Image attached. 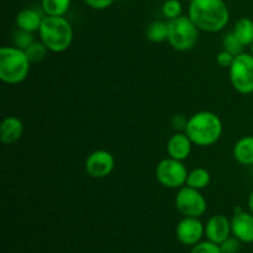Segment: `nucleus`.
Segmentation results:
<instances>
[{
    "label": "nucleus",
    "instance_id": "cd10ccee",
    "mask_svg": "<svg viewBox=\"0 0 253 253\" xmlns=\"http://www.w3.org/2000/svg\"><path fill=\"white\" fill-rule=\"evenodd\" d=\"M115 0H84L86 5L93 10H105L113 5Z\"/></svg>",
    "mask_w": 253,
    "mask_h": 253
},
{
    "label": "nucleus",
    "instance_id": "4be33fe9",
    "mask_svg": "<svg viewBox=\"0 0 253 253\" xmlns=\"http://www.w3.org/2000/svg\"><path fill=\"white\" fill-rule=\"evenodd\" d=\"M245 46L239 41V39L236 37V35L232 31H229L227 34H225V36L222 37V49L230 52L234 56L242 53L244 52Z\"/></svg>",
    "mask_w": 253,
    "mask_h": 253
},
{
    "label": "nucleus",
    "instance_id": "f8f14e48",
    "mask_svg": "<svg viewBox=\"0 0 253 253\" xmlns=\"http://www.w3.org/2000/svg\"><path fill=\"white\" fill-rule=\"evenodd\" d=\"M231 234V220L222 214L212 215L205 224V237L214 244L220 245Z\"/></svg>",
    "mask_w": 253,
    "mask_h": 253
},
{
    "label": "nucleus",
    "instance_id": "412c9836",
    "mask_svg": "<svg viewBox=\"0 0 253 253\" xmlns=\"http://www.w3.org/2000/svg\"><path fill=\"white\" fill-rule=\"evenodd\" d=\"M49 49L47 48L46 44L42 41H35L34 43L30 44V46L25 49V53H26L27 58L30 59L31 63H40V62H42L46 58Z\"/></svg>",
    "mask_w": 253,
    "mask_h": 253
},
{
    "label": "nucleus",
    "instance_id": "a211bd4d",
    "mask_svg": "<svg viewBox=\"0 0 253 253\" xmlns=\"http://www.w3.org/2000/svg\"><path fill=\"white\" fill-rule=\"evenodd\" d=\"M210 182H211V174L209 170L204 167H197L188 173L185 185L194 188V189L203 190L210 184Z\"/></svg>",
    "mask_w": 253,
    "mask_h": 253
},
{
    "label": "nucleus",
    "instance_id": "9b49d317",
    "mask_svg": "<svg viewBox=\"0 0 253 253\" xmlns=\"http://www.w3.org/2000/svg\"><path fill=\"white\" fill-rule=\"evenodd\" d=\"M231 232L242 244H253V214L236 208L231 219Z\"/></svg>",
    "mask_w": 253,
    "mask_h": 253
},
{
    "label": "nucleus",
    "instance_id": "6e6552de",
    "mask_svg": "<svg viewBox=\"0 0 253 253\" xmlns=\"http://www.w3.org/2000/svg\"><path fill=\"white\" fill-rule=\"evenodd\" d=\"M175 208L183 216L200 217L207 211L208 203L202 194V190L184 185L178 190L175 197Z\"/></svg>",
    "mask_w": 253,
    "mask_h": 253
},
{
    "label": "nucleus",
    "instance_id": "4468645a",
    "mask_svg": "<svg viewBox=\"0 0 253 253\" xmlns=\"http://www.w3.org/2000/svg\"><path fill=\"white\" fill-rule=\"evenodd\" d=\"M24 133V124L16 116H6L0 125V141L4 145H14Z\"/></svg>",
    "mask_w": 253,
    "mask_h": 253
},
{
    "label": "nucleus",
    "instance_id": "2f4dec72",
    "mask_svg": "<svg viewBox=\"0 0 253 253\" xmlns=\"http://www.w3.org/2000/svg\"><path fill=\"white\" fill-rule=\"evenodd\" d=\"M187 1H189V2H190V1H193V0H187Z\"/></svg>",
    "mask_w": 253,
    "mask_h": 253
},
{
    "label": "nucleus",
    "instance_id": "c756f323",
    "mask_svg": "<svg viewBox=\"0 0 253 253\" xmlns=\"http://www.w3.org/2000/svg\"><path fill=\"white\" fill-rule=\"evenodd\" d=\"M247 207H249V211H251L253 214V189L252 192L250 193L249 199H247Z\"/></svg>",
    "mask_w": 253,
    "mask_h": 253
},
{
    "label": "nucleus",
    "instance_id": "20e7f679",
    "mask_svg": "<svg viewBox=\"0 0 253 253\" xmlns=\"http://www.w3.org/2000/svg\"><path fill=\"white\" fill-rule=\"evenodd\" d=\"M31 62L24 49L4 46L0 48V79L4 83L15 85L27 78Z\"/></svg>",
    "mask_w": 253,
    "mask_h": 253
},
{
    "label": "nucleus",
    "instance_id": "39448f33",
    "mask_svg": "<svg viewBox=\"0 0 253 253\" xmlns=\"http://www.w3.org/2000/svg\"><path fill=\"white\" fill-rule=\"evenodd\" d=\"M199 31L197 25L189 16L177 17L168 20V43L178 52H188L193 49L199 39Z\"/></svg>",
    "mask_w": 253,
    "mask_h": 253
},
{
    "label": "nucleus",
    "instance_id": "c85d7f7f",
    "mask_svg": "<svg viewBox=\"0 0 253 253\" xmlns=\"http://www.w3.org/2000/svg\"><path fill=\"white\" fill-rule=\"evenodd\" d=\"M187 123H188V119L185 118L184 115H175L173 116L172 119V125L177 131H185Z\"/></svg>",
    "mask_w": 253,
    "mask_h": 253
},
{
    "label": "nucleus",
    "instance_id": "bb28decb",
    "mask_svg": "<svg viewBox=\"0 0 253 253\" xmlns=\"http://www.w3.org/2000/svg\"><path fill=\"white\" fill-rule=\"evenodd\" d=\"M235 57L232 53H230V52L225 51V49H222V51H220L219 53H217L216 56V63L219 64L220 67H222V68H227L229 69L230 67H231L232 62H234Z\"/></svg>",
    "mask_w": 253,
    "mask_h": 253
},
{
    "label": "nucleus",
    "instance_id": "5701e85b",
    "mask_svg": "<svg viewBox=\"0 0 253 253\" xmlns=\"http://www.w3.org/2000/svg\"><path fill=\"white\" fill-rule=\"evenodd\" d=\"M183 5L179 0H166L162 5V14L166 19L173 20L182 16Z\"/></svg>",
    "mask_w": 253,
    "mask_h": 253
},
{
    "label": "nucleus",
    "instance_id": "7c9ffc66",
    "mask_svg": "<svg viewBox=\"0 0 253 253\" xmlns=\"http://www.w3.org/2000/svg\"><path fill=\"white\" fill-rule=\"evenodd\" d=\"M250 48H251V52H250V53H251L252 56H253V43L251 44V46H250Z\"/></svg>",
    "mask_w": 253,
    "mask_h": 253
},
{
    "label": "nucleus",
    "instance_id": "6ab92c4d",
    "mask_svg": "<svg viewBox=\"0 0 253 253\" xmlns=\"http://www.w3.org/2000/svg\"><path fill=\"white\" fill-rule=\"evenodd\" d=\"M145 35L148 41L153 43H161L168 40V22L156 20L147 25L145 30Z\"/></svg>",
    "mask_w": 253,
    "mask_h": 253
},
{
    "label": "nucleus",
    "instance_id": "ddd939ff",
    "mask_svg": "<svg viewBox=\"0 0 253 253\" xmlns=\"http://www.w3.org/2000/svg\"><path fill=\"white\" fill-rule=\"evenodd\" d=\"M194 143L189 138V136L184 131H177L173 133L167 142L168 157H172L178 161L187 160L190 156Z\"/></svg>",
    "mask_w": 253,
    "mask_h": 253
},
{
    "label": "nucleus",
    "instance_id": "f257e3e1",
    "mask_svg": "<svg viewBox=\"0 0 253 253\" xmlns=\"http://www.w3.org/2000/svg\"><path fill=\"white\" fill-rule=\"evenodd\" d=\"M188 16L200 31L214 34L227 26L230 10L224 0H193L189 2Z\"/></svg>",
    "mask_w": 253,
    "mask_h": 253
},
{
    "label": "nucleus",
    "instance_id": "0eeeda50",
    "mask_svg": "<svg viewBox=\"0 0 253 253\" xmlns=\"http://www.w3.org/2000/svg\"><path fill=\"white\" fill-rule=\"evenodd\" d=\"M188 169L183 161L168 157L158 162L156 167V179L168 189H180L184 187L188 178Z\"/></svg>",
    "mask_w": 253,
    "mask_h": 253
},
{
    "label": "nucleus",
    "instance_id": "423d86ee",
    "mask_svg": "<svg viewBox=\"0 0 253 253\" xmlns=\"http://www.w3.org/2000/svg\"><path fill=\"white\" fill-rule=\"evenodd\" d=\"M230 83L240 94L253 93V56L247 52L237 54L229 68Z\"/></svg>",
    "mask_w": 253,
    "mask_h": 253
},
{
    "label": "nucleus",
    "instance_id": "aec40b11",
    "mask_svg": "<svg viewBox=\"0 0 253 253\" xmlns=\"http://www.w3.org/2000/svg\"><path fill=\"white\" fill-rule=\"evenodd\" d=\"M72 0H41V10L48 16H64Z\"/></svg>",
    "mask_w": 253,
    "mask_h": 253
},
{
    "label": "nucleus",
    "instance_id": "b1692460",
    "mask_svg": "<svg viewBox=\"0 0 253 253\" xmlns=\"http://www.w3.org/2000/svg\"><path fill=\"white\" fill-rule=\"evenodd\" d=\"M12 42H14V46L17 47L20 49H26L30 44H32L35 42V37L32 32L24 31V30L17 29L14 32V36H12Z\"/></svg>",
    "mask_w": 253,
    "mask_h": 253
},
{
    "label": "nucleus",
    "instance_id": "393cba45",
    "mask_svg": "<svg viewBox=\"0 0 253 253\" xmlns=\"http://www.w3.org/2000/svg\"><path fill=\"white\" fill-rule=\"evenodd\" d=\"M190 253H222V252L219 245L207 240V241H200L199 244L193 246Z\"/></svg>",
    "mask_w": 253,
    "mask_h": 253
},
{
    "label": "nucleus",
    "instance_id": "7ed1b4c3",
    "mask_svg": "<svg viewBox=\"0 0 253 253\" xmlns=\"http://www.w3.org/2000/svg\"><path fill=\"white\" fill-rule=\"evenodd\" d=\"M40 41L46 44L49 52L62 53L66 52L73 42L74 32L72 24L64 16L43 17L39 30Z\"/></svg>",
    "mask_w": 253,
    "mask_h": 253
},
{
    "label": "nucleus",
    "instance_id": "f3484780",
    "mask_svg": "<svg viewBox=\"0 0 253 253\" xmlns=\"http://www.w3.org/2000/svg\"><path fill=\"white\" fill-rule=\"evenodd\" d=\"M232 32L245 47H250L253 43V20L249 17H241L234 25Z\"/></svg>",
    "mask_w": 253,
    "mask_h": 253
},
{
    "label": "nucleus",
    "instance_id": "9d476101",
    "mask_svg": "<svg viewBox=\"0 0 253 253\" xmlns=\"http://www.w3.org/2000/svg\"><path fill=\"white\" fill-rule=\"evenodd\" d=\"M175 235L180 244L193 247L199 244L203 236H205V225L200 221L199 217L183 216L178 222Z\"/></svg>",
    "mask_w": 253,
    "mask_h": 253
},
{
    "label": "nucleus",
    "instance_id": "f03ea898",
    "mask_svg": "<svg viewBox=\"0 0 253 253\" xmlns=\"http://www.w3.org/2000/svg\"><path fill=\"white\" fill-rule=\"evenodd\" d=\"M222 131L224 125L220 116L212 111L202 110L188 119L184 132L194 145L208 147L215 145L221 138Z\"/></svg>",
    "mask_w": 253,
    "mask_h": 253
},
{
    "label": "nucleus",
    "instance_id": "2eb2a0df",
    "mask_svg": "<svg viewBox=\"0 0 253 253\" xmlns=\"http://www.w3.org/2000/svg\"><path fill=\"white\" fill-rule=\"evenodd\" d=\"M44 16L46 15L43 11H40L34 7H26V9H22L17 12L15 22H16L17 29L34 34L40 30Z\"/></svg>",
    "mask_w": 253,
    "mask_h": 253
},
{
    "label": "nucleus",
    "instance_id": "1a4fd4ad",
    "mask_svg": "<svg viewBox=\"0 0 253 253\" xmlns=\"http://www.w3.org/2000/svg\"><path fill=\"white\" fill-rule=\"evenodd\" d=\"M84 168L89 177L103 179L109 177L115 168V158L106 150H96L86 157Z\"/></svg>",
    "mask_w": 253,
    "mask_h": 253
},
{
    "label": "nucleus",
    "instance_id": "a878e982",
    "mask_svg": "<svg viewBox=\"0 0 253 253\" xmlns=\"http://www.w3.org/2000/svg\"><path fill=\"white\" fill-rule=\"evenodd\" d=\"M241 244L242 242L232 235L229 239L225 240L224 242H221L219 246L221 249L222 253H237L240 251V249H241Z\"/></svg>",
    "mask_w": 253,
    "mask_h": 253
},
{
    "label": "nucleus",
    "instance_id": "dca6fc26",
    "mask_svg": "<svg viewBox=\"0 0 253 253\" xmlns=\"http://www.w3.org/2000/svg\"><path fill=\"white\" fill-rule=\"evenodd\" d=\"M234 158L242 166H253V136H244L232 148Z\"/></svg>",
    "mask_w": 253,
    "mask_h": 253
}]
</instances>
